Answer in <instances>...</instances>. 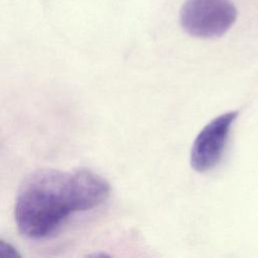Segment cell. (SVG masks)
I'll return each mask as SVG.
<instances>
[{
  "label": "cell",
  "mask_w": 258,
  "mask_h": 258,
  "mask_svg": "<svg viewBox=\"0 0 258 258\" xmlns=\"http://www.w3.org/2000/svg\"><path fill=\"white\" fill-rule=\"evenodd\" d=\"M20 256L21 255L11 244L0 239V258H15Z\"/></svg>",
  "instance_id": "277c9868"
},
{
  "label": "cell",
  "mask_w": 258,
  "mask_h": 258,
  "mask_svg": "<svg viewBox=\"0 0 258 258\" xmlns=\"http://www.w3.org/2000/svg\"><path fill=\"white\" fill-rule=\"evenodd\" d=\"M75 212H79V207L73 173L39 169L20 185L14 218L22 235L37 240L52 235Z\"/></svg>",
  "instance_id": "6da1fadb"
},
{
  "label": "cell",
  "mask_w": 258,
  "mask_h": 258,
  "mask_svg": "<svg viewBox=\"0 0 258 258\" xmlns=\"http://www.w3.org/2000/svg\"><path fill=\"white\" fill-rule=\"evenodd\" d=\"M238 10L232 0H185L180 8L182 29L198 38L224 35L236 22Z\"/></svg>",
  "instance_id": "7a4b0ae2"
},
{
  "label": "cell",
  "mask_w": 258,
  "mask_h": 258,
  "mask_svg": "<svg viewBox=\"0 0 258 258\" xmlns=\"http://www.w3.org/2000/svg\"><path fill=\"white\" fill-rule=\"evenodd\" d=\"M239 112H226L209 122L196 137L190 151V165L198 172L214 168L220 161Z\"/></svg>",
  "instance_id": "3957f363"
}]
</instances>
